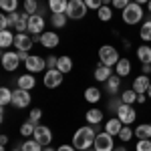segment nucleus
Listing matches in <instances>:
<instances>
[{"label": "nucleus", "mask_w": 151, "mask_h": 151, "mask_svg": "<svg viewBox=\"0 0 151 151\" xmlns=\"http://www.w3.org/2000/svg\"><path fill=\"white\" fill-rule=\"evenodd\" d=\"M95 137H97V129H95L93 125H85V127L75 131V135H73V145H75L77 151L91 149L93 143H95Z\"/></svg>", "instance_id": "nucleus-1"}, {"label": "nucleus", "mask_w": 151, "mask_h": 151, "mask_svg": "<svg viewBox=\"0 0 151 151\" xmlns=\"http://www.w3.org/2000/svg\"><path fill=\"white\" fill-rule=\"evenodd\" d=\"M143 6L137 4V2H131L125 10L121 12V18H123V22L125 24H139L141 18H143Z\"/></svg>", "instance_id": "nucleus-2"}, {"label": "nucleus", "mask_w": 151, "mask_h": 151, "mask_svg": "<svg viewBox=\"0 0 151 151\" xmlns=\"http://www.w3.org/2000/svg\"><path fill=\"white\" fill-rule=\"evenodd\" d=\"M87 4H85V0H69V6H67V16L73 18V20H81L85 18V14H87Z\"/></svg>", "instance_id": "nucleus-3"}, {"label": "nucleus", "mask_w": 151, "mask_h": 151, "mask_svg": "<svg viewBox=\"0 0 151 151\" xmlns=\"http://www.w3.org/2000/svg\"><path fill=\"white\" fill-rule=\"evenodd\" d=\"M99 58H101V65H107V67H115L119 63V52L117 48H113L111 45H105V47L99 48Z\"/></svg>", "instance_id": "nucleus-4"}, {"label": "nucleus", "mask_w": 151, "mask_h": 151, "mask_svg": "<svg viewBox=\"0 0 151 151\" xmlns=\"http://www.w3.org/2000/svg\"><path fill=\"white\" fill-rule=\"evenodd\" d=\"M93 149L95 151H113L115 149V145H113V135L111 133H97V137H95V143H93Z\"/></svg>", "instance_id": "nucleus-5"}, {"label": "nucleus", "mask_w": 151, "mask_h": 151, "mask_svg": "<svg viewBox=\"0 0 151 151\" xmlns=\"http://www.w3.org/2000/svg\"><path fill=\"white\" fill-rule=\"evenodd\" d=\"M117 117L121 119V123H123V125H131V123L137 119V113H135L133 105L123 103L121 107H119V109H117Z\"/></svg>", "instance_id": "nucleus-6"}, {"label": "nucleus", "mask_w": 151, "mask_h": 151, "mask_svg": "<svg viewBox=\"0 0 151 151\" xmlns=\"http://www.w3.org/2000/svg\"><path fill=\"white\" fill-rule=\"evenodd\" d=\"M12 105L16 109H26L30 105V93L24 89H14L12 91Z\"/></svg>", "instance_id": "nucleus-7"}, {"label": "nucleus", "mask_w": 151, "mask_h": 151, "mask_svg": "<svg viewBox=\"0 0 151 151\" xmlns=\"http://www.w3.org/2000/svg\"><path fill=\"white\" fill-rule=\"evenodd\" d=\"M24 67L28 73H40V70H45L47 67V58L38 57V55H30V57L24 60Z\"/></svg>", "instance_id": "nucleus-8"}, {"label": "nucleus", "mask_w": 151, "mask_h": 151, "mask_svg": "<svg viewBox=\"0 0 151 151\" xmlns=\"http://www.w3.org/2000/svg\"><path fill=\"white\" fill-rule=\"evenodd\" d=\"M42 147H48L50 145V141H52V131L47 127V125H36L35 129V135H32Z\"/></svg>", "instance_id": "nucleus-9"}, {"label": "nucleus", "mask_w": 151, "mask_h": 151, "mask_svg": "<svg viewBox=\"0 0 151 151\" xmlns=\"http://www.w3.org/2000/svg\"><path fill=\"white\" fill-rule=\"evenodd\" d=\"M60 83H63V73L58 69H48L45 73V87L47 89H57V87H60Z\"/></svg>", "instance_id": "nucleus-10"}, {"label": "nucleus", "mask_w": 151, "mask_h": 151, "mask_svg": "<svg viewBox=\"0 0 151 151\" xmlns=\"http://www.w3.org/2000/svg\"><path fill=\"white\" fill-rule=\"evenodd\" d=\"M18 65H20V58H18V52H2V67L4 70H12L18 69Z\"/></svg>", "instance_id": "nucleus-11"}, {"label": "nucleus", "mask_w": 151, "mask_h": 151, "mask_svg": "<svg viewBox=\"0 0 151 151\" xmlns=\"http://www.w3.org/2000/svg\"><path fill=\"white\" fill-rule=\"evenodd\" d=\"M42 30H45V18L38 12L30 14V18H28V32L30 35H42Z\"/></svg>", "instance_id": "nucleus-12"}, {"label": "nucleus", "mask_w": 151, "mask_h": 151, "mask_svg": "<svg viewBox=\"0 0 151 151\" xmlns=\"http://www.w3.org/2000/svg\"><path fill=\"white\" fill-rule=\"evenodd\" d=\"M30 47H32V36H28L26 32H16V36H14V48L28 52Z\"/></svg>", "instance_id": "nucleus-13"}, {"label": "nucleus", "mask_w": 151, "mask_h": 151, "mask_svg": "<svg viewBox=\"0 0 151 151\" xmlns=\"http://www.w3.org/2000/svg\"><path fill=\"white\" fill-rule=\"evenodd\" d=\"M149 85H151V79L147 77V75L141 73L139 77H135V81H133V87H131V89H133L135 93H147V91H149Z\"/></svg>", "instance_id": "nucleus-14"}, {"label": "nucleus", "mask_w": 151, "mask_h": 151, "mask_svg": "<svg viewBox=\"0 0 151 151\" xmlns=\"http://www.w3.org/2000/svg\"><path fill=\"white\" fill-rule=\"evenodd\" d=\"M58 35L57 32H52V30H48V32H42V36H40V45L45 48H55L58 47Z\"/></svg>", "instance_id": "nucleus-15"}, {"label": "nucleus", "mask_w": 151, "mask_h": 151, "mask_svg": "<svg viewBox=\"0 0 151 151\" xmlns=\"http://www.w3.org/2000/svg\"><path fill=\"white\" fill-rule=\"evenodd\" d=\"M109 77H113V67H107V65H99L95 69V79L99 83H107Z\"/></svg>", "instance_id": "nucleus-16"}, {"label": "nucleus", "mask_w": 151, "mask_h": 151, "mask_svg": "<svg viewBox=\"0 0 151 151\" xmlns=\"http://www.w3.org/2000/svg\"><path fill=\"white\" fill-rule=\"evenodd\" d=\"M16 83H18V89H24V91H30V89H35L36 85V79L30 75V73H26V75H20L18 79H16Z\"/></svg>", "instance_id": "nucleus-17"}, {"label": "nucleus", "mask_w": 151, "mask_h": 151, "mask_svg": "<svg viewBox=\"0 0 151 151\" xmlns=\"http://www.w3.org/2000/svg\"><path fill=\"white\" fill-rule=\"evenodd\" d=\"M105 89H107V93L111 95H117L119 93V89H121V77L119 75H113V77H109V81L105 83Z\"/></svg>", "instance_id": "nucleus-18"}, {"label": "nucleus", "mask_w": 151, "mask_h": 151, "mask_svg": "<svg viewBox=\"0 0 151 151\" xmlns=\"http://www.w3.org/2000/svg\"><path fill=\"white\" fill-rule=\"evenodd\" d=\"M123 129V123H121V119L119 117H113V119H109L107 123H105V131L107 133H111L113 137L115 135H119V131Z\"/></svg>", "instance_id": "nucleus-19"}, {"label": "nucleus", "mask_w": 151, "mask_h": 151, "mask_svg": "<svg viewBox=\"0 0 151 151\" xmlns=\"http://www.w3.org/2000/svg\"><path fill=\"white\" fill-rule=\"evenodd\" d=\"M129 73H131V60L129 58H119V63L115 65V75L127 77Z\"/></svg>", "instance_id": "nucleus-20"}, {"label": "nucleus", "mask_w": 151, "mask_h": 151, "mask_svg": "<svg viewBox=\"0 0 151 151\" xmlns=\"http://www.w3.org/2000/svg\"><path fill=\"white\" fill-rule=\"evenodd\" d=\"M137 58H139L141 65H151V47L141 45V47L137 48Z\"/></svg>", "instance_id": "nucleus-21"}, {"label": "nucleus", "mask_w": 151, "mask_h": 151, "mask_svg": "<svg viewBox=\"0 0 151 151\" xmlns=\"http://www.w3.org/2000/svg\"><path fill=\"white\" fill-rule=\"evenodd\" d=\"M28 18H30V14L20 12V14H18V20L14 22L12 28H16V32H26V30H28Z\"/></svg>", "instance_id": "nucleus-22"}, {"label": "nucleus", "mask_w": 151, "mask_h": 151, "mask_svg": "<svg viewBox=\"0 0 151 151\" xmlns=\"http://www.w3.org/2000/svg\"><path fill=\"white\" fill-rule=\"evenodd\" d=\"M85 117H87V123L89 125H99L103 121V111L101 109H89Z\"/></svg>", "instance_id": "nucleus-23"}, {"label": "nucleus", "mask_w": 151, "mask_h": 151, "mask_svg": "<svg viewBox=\"0 0 151 151\" xmlns=\"http://www.w3.org/2000/svg\"><path fill=\"white\" fill-rule=\"evenodd\" d=\"M135 137L137 139H151V123H143L135 127Z\"/></svg>", "instance_id": "nucleus-24"}, {"label": "nucleus", "mask_w": 151, "mask_h": 151, "mask_svg": "<svg viewBox=\"0 0 151 151\" xmlns=\"http://www.w3.org/2000/svg\"><path fill=\"white\" fill-rule=\"evenodd\" d=\"M14 36L10 30H0V47L2 48H8V47H14Z\"/></svg>", "instance_id": "nucleus-25"}, {"label": "nucleus", "mask_w": 151, "mask_h": 151, "mask_svg": "<svg viewBox=\"0 0 151 151\" xmlns=\"http://www.w3.org/2000/svg\"><path fill=\"white\" fill-rule=\"evenodd\" d=\"M67 6H69V0H48V8L50 12H67Z\"/></svg>", "instance_id": "nucleus-26"}, {"label": "nucleus", "mask_w": 151, "mask_h": 151, "mask_svg": "<svg viewBox=\"0 0 151 151\" xmlns=\"http://www.w3.org/2000/svg\"><path fill=\"white\" fill-rule=\"evenodd\" d=\"M57 69L63 73V75H67V73H70L73 70V60H70V57H58V65H57Z\"/></svg>", "instance_id": "nucleus-27"}, {"label": "nucleus", "mask_w": 151, "mask_h": 151, "mask_svg": "<svg viewBox=\"0 0 151 151\" xmlns=\"http://www.w3.org/2000/svg\"><path fill=\"white\" fill-rule=\"evenodd\" d=\"M36 125L38 123H35V121H24L22 125H20V135L22 137H30V135H35V129H36Z\"/></svg>", "instance_id": "nucleus-28"}, {"label": "nucleus", "mask_w": 151, "mask_h": 151, "mask_svg": "<svg viewBox=\"0 0 151 151\" xmlns=\"http://www.w3.org/2000/svg\"><path fill=\"white\" fill-rule=\"evenodd\" d=\"M85 99H87L89 103H99V101H101V91H99L97 87H89V89L85 91Z\"/></svg>", "instance_id": "nucleus-29"}, {"label": "nucleus", "mask_w": 151, "mask_h": 151, "mask_svg": "<svg viewBox=\"0 0 151 151\" xmlns=\"http://www.w3.org/2000/svg\"><path fill=\"white\" fill-rule=\"evenodd\" d=\"M67 18H69V16H67L65 12H55L52 18H50V22H52L55 28H63V26L67 24Z\"/></svg>", "instance_id": "nucleus-30"}, {"label": "nucleus", "mask_w": 151, "mask_h": 151, "mask_svg": "<svg viewBox=\"0 0 151 151\" xmlns=\"http://www.w3.org/2000/svg\"><path fill=\"white\" fill-rule=\"evenodd\" d=\"M139 38H141V40H145V42H151V20H145V22L141 24Z\"/></svg>", "instance_id": "nucleus-31"}, {"label": "nucleus", "mask_w": 151, "mask_h": 151, "mask_svg": "<svg viewBox=\"0 0 151 151\" xmlns=\"http://www.w3.org/2000/svg\"><path fill=\"white\" fill-rule=\"evenodd\" d=\"M0 8L6 12V14L16 12V8H18V0H0Z\"/></svg>", "instance_id": "nucleus-32"}, {"label": "nucleus", "mask_w": 151, "mask_h": 151, "mask_svg": "<svg viewBox=\"0 0 151 151\" xmlns=\"http://www.w3.org/2000/svg\"><path fill=\"white\" fill-rule=\"evenodd\" d=\"M20 149H22V151H42V145H40V143H38L35 137H32L30 141H24Z\"/></svg>", "instance_id": "nucleus-33"}, {"label": "nucleus", "mask_w": 151, "mask_h": 151, "mask_svg": "<svg viewBox=\"0 0 151 151\" xmlns=\"http://www.w3.org/2000/svg\"><path fill=\"white\" fill-rule=\"evenodd\" d=\"M8 103H12V91L8 87H2V89H0V105L6 107Z\"/></svg>", "instance_id": "nucleus-34"}, {"label": "nucleus", "mask_w": 151, "mask_h": 151, "mask_svg": "<svg viewBox=\"0 0 151 151\" xmlns=\"http://www.w3.org/2000/svg\"><path fill=\"white\" fill-rule=\"evenodd\" d=\"M121 99H123V103L133 105V103H137V93L133 89H127L125 93H121Z\"/></svg>", "instance_id": "nucleus-35"}, {"label": "nucleus", "mask_w": 151, "mask_h": 151, "mask_svg": "<svg viewBox=\"0 0 151 151\" xmlns=\"http://www.w3.org/2000/svg\"><path fill=\"white\" fill-rule=\"evenodd\" d=\"M97 12H99V18H101L103 22H107V20H111V18H113V12H111V8H109V4H103Z\"/></svg>", "instance_id": "nucleus-36"}, {"label": "nucleus", "mask_w": 151, "mask_h": 151, "mask_svg": "<svg viewBox=\"0 0 151 151\" xmlns=\"http://www.w3.org/2000/svg\"><path fill=\"white\" fill-rule=\"evenodd\" d=\"M133 135H135V131H133V129H129V125H123V129L119 131V135H117V137H119L121 141H125V143H127Z\"/></svg>", "instance_id": "nucleus-37"}, {"label": "nucleus", "mask_w": 151, "mask_h": 151, "mask_svg": "<svg viewBox=\"0 0 151 151\" xmlns=\"http://www.w3.org/2000/svg\"><path fill=\"white\" fill-rule=\"evenodd\" d=\"M24 12L26 14H36V10H38V2L36 0H24Z\"/></svg>", "instance_id": "nucleus-38"}, {"label": "nucleus", "mask_w": 151, "mask_h": 151, "mask_svg": "<svg viewBox=\"0 0 151 151\" xmlns=\"http://www.w3.org/2000/svg\"><path fill=\"white\" fill-rule=\"evenodd\" d=\"M135 151H151V139H139L135 145Z\"/></svg>", "instance_id": "nucleus-39"}, {"label": "nucleus", "mask_w": 151, "mask_h": 151, "mask_svg": "<svg viewBox=\"0 0 151 151\" xmlns=\"http://www.w3.org/2000/svg\"><path fill=\"white\" fill-rule=\"evenodd\" d=\"M121 105H123V99H121V97H119V99H111V101H109V107H107V109H109V111H115L117 113V109H119V107H121Z\"/></svg>", "instance_id": "nucleus-40"}, {"label": "nucleus", "mask_w": 151, "mask_h": 151, "mask_svg": "<svg viewBox=\"0 0 151 151\" xmlns=\"http://www.w3.org/2000/svg\"><path fill=\"white\" fill-rule=\"evenodd\" d=\"M111 4H113L115 8H119V10H125L129 4H131V0H111Z\"/></svg>", "instance_id": "nucleus-41"}, {"label": "nucleus", "mask_w": 151, "mask_h": 151, "mask_svg": "<svg viewBox=\"0 0 151 151\" xmlns=\"http://www.w3.org/2000/svg\"><path fill=\"white\" fill-rule=\"evenodd\" d=\"M85 4H87V8H93V10H99V8L103 6V0H85Z\"/></svg>", "instance_id": "nucleus-42"}, {"label": "nucleus", "mask_w": 151, "mask_h": 151, "mask_svg": "<svg viewBox=\"0 0 151 151\" xmlns=\"http://www.w3.org/2000/svg\"><path fill=\"white\" fill-rule=\"evenodd\" d=\"M40 117H42V111H40V109H30V115H28L30 121L38 123V121H40Z\"/></svg>", "instance_id": "nucleus-43"}, {"label": "nucleus", "mask_w": 151, "mask_h": 151, "mask_svg": "<svg viewBox=\"0 0 151 151\" xmlns=\"http://www.w3.org/2000/svg\"><path fill=\"white\" fill-rule=\"evenodd\" d=\"M8 26H10V20H8V14L4 12L0 16V30H8Z\"/></svg>", "instance_id": "nucleus-44"}, {"label": "nucleus", "mask_w": 151, "mask_h": 151, "mask_svg": "<svg viewBox=\"0 0 151 151\" xmlns=\"http://www.w3.org/2000/svg\"><path fill=\"white\" fill-rule=\"evenodd\" d=\"M57 65H58V57H55V55L47 57V69H57Z\"/></svg>", "instance_id": "nucleus-45"}, {"label": "nucleus", "mask_w": 151, "mask_h": 151, "mask_svg": "<svg viewBox=\"0 0 151 151\" xmlns=\"http://www.w3.org/2000/svg\"><path fill=\"white\" fill-rule=\"evenodd\" d=\"M16 52H18V58H20L22 63H24V60H26V58H28V57H30V55H28L26 50H16Z\"/></svg>", "instance_id": "nucleus-46"}, {"label": "nucleus", "mask_w": 151, "mask_h": 151, "mask_svg": "<svg viewBox=\"0 0 151 151\" xmlns=\"http://www.w3.org/2000/svg\"><path fill=\"white\" fill-rule=\"evenodd\" d=\"M145 101H147V93H137V103H145Z\"/></svg>", "instance_id": "nucleus-47"}, {"label": "nucleus", "mask_w": 151, "mask_h": 151, "mask_svg": "<svg viewBox=\"0 0 151 151\" xmlns=\"http://www.w3.org/2000/svg\"><path fill=\"white\" fill-rule=\"evenodd\" d=\"M57 151H77V149H75V145H60Z\"/></svg>", "instance_id": "nucleus-48"}, {"label": "nucleus", "mask_w": 151, "mask_h": 151, "mask_svg": "<svg viewBox=\"0 0 151 151\" xmlns=\"http://www.w3.org/2000/svg\"><path fill=\"white\" fill-rule=\"evenodd\" d=\"M143 67V75H149L151 73V65H141Z\"/></svg>", "instance_id": "nucleus-49"}, {"label": "nucleus", "mask_w": 151, "mask_h": 151, "mask_svg": "<svg viewBox=\"0 0 151 151\" xmlns=\"http://www.w3.org/2000/svg\"><path fill=\"white\" fill-rule=\"evenodd\" d=\"M6 143H8V135H2L0 137V145H6Z\"/></svg>", "instance_id": "nucleus-50"}, {"label": "nucleus", "mask_w": 151, "mask_h": 151, "mask_svg": "<svg viewBox=\"0 0 151 151\" xmlns=\"http://www.w3.org/2000/svg\"><path fill=\"white\" fill-rule=\"evenodd\" d=\"M133 2H137V4H141V6H143V4H149V0H133Z\"/></svg>", "instance_id": "nucleus-51"}, {"label": "nucleus", "mask_w": 151, "mask_h": 151, "mask_svg": "<svg viewBox=\"0 0 151 151\" xmlns=\"http://www.w3.org/2000/svg\"><path fill=\"white\" fill-rule=\"evenodd\" d=\"M113 151H127V147H125V145H121V147H115Z\"/></svg>", "instance_id": "nucleus-52"}, {"label": "nucleus", "mask_w": 151, "mask_h": 151, "mask_svg": "<svg viewBox=\"0 0 151 151\" xmlns=\"http://www.w3.org/2000/svg\"><path fill=\"white\" fill-rule=\"evenodd\" d=\"M147 12L151 14V0H149V4H147Z\"/></svg>", "instance_id": "nucleus-53"}, {"label": "nucleus", "mask_w": 151, "mask_h": 151, "mask_svg": "<svg viewBox=\"0 0 151 151\" xmlns=\"http://www.w3.org/2000/svg\"><path fill=\"white\" fill-rule=\"evenodd\" d=\"M45 151H57V149H52V147H45Z\"/></svg>", "instance_id": "nucleus-54"}, {"label": "nucleus", "mask_w": 151, "mask_h": 151, "mask_svg": "<svg viewBox=\"0 0 151 151\" xmlns=\"http://www.w3.org/2000/svg\"><path fill=\"white\" fill-rule=\"evenodd\" d=\"M147 97L151 99V85H149V91H147Z\"/></svg>", "instance_id": "nucleus-55"}, {"label": "nucleus", "mask_w": 151, "mask_h": 151, "mask_svg": "<svg viewBox=\"0 0 151 151\" xmlns=\"http://www.w3.org/2000/svg\"><path fill=\"white\" fill-rule=\"evenodd\" d=\"M81 151H95V149H81Z\"/></svg>", "instance_id": "nucleus-56"}, {"label": "nucleus", "mask_w": 151, "mask_h": 151, "mask_svg": "<svg viewBox=\"0 0 151 151\" xmlns=\"http://www.w3.org/2000/svg\"><path fill=\"white\" fill-rule=\"evenodd\" d=\"M12 151H22V149H12Z\"/></svg>", "instance_id": "nucleus-57"}]
</instances>
